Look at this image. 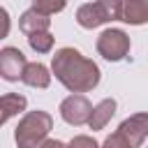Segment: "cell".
I'll use <instances>...</instances> for the list:
<instances>
[{"label":"cell","mask_w":148,"mask_h":148,"mask_svg":"<svg viewBox=\"0 0 148 148\" xmlns=\"http://www.w3.org/2000/svg\"><path fill=\"white\" fill-rule=\"evenodd\" d=\"M53 127V118L46 111H28L14 132L16 139V148H42V143L46 141L49 132Z\"/></svg>","instance_id":"obj_2"},{"label":"cell","mask_w":148,"mask_h":148,"mask_svg":"<svg viewBox=\"0 0 148 148\" xmlns=\"http://www.w3.org/2000/svg\"><path fill=\"white\" fill-rule=\"evenodd\" d=\"M21 81H23L25 86H30V88H49L51 74H49V69H46L42 62H28Z\"/></svg>","instance_id":"obj_10"},{"label":"cell","mask_w":148,"mask_h":148,"mask_svg":"<svg viewBox=\"0 0 148 148\" xmlns=\"http://www.w3.org/2000/svg\"><path fill=\"white\" fill-rule=\"evenodd\" d=\"M118 132L132 143V146H141L148 139V113H134L130 118H125L118 127Z\"/></svg>","instance_id":"obj_7"},{"label":"cell","mask_w":148,"mask_h":148,"mask_svg":"<svg viewBox=\"0 0 148 148\" xmlns=\"http://www.w3.org/2000/svg\"><path fill=\"white\" fill-rule=\"evenodd\" d=\"M49 25H51V18L49 16H44V14H39L37 9H25L23 14H21V18H18V30L23 32V35H28V37H32V35H37V32H49Z\"/></svg>","instance_id":"obj_8"},{"label":"cell","mask_w":148,"mask_h":148,"mask_svg":"<svg viewBox=\"0 0 148 148\" xmlns=\"http://www.w3.org/2000/svg\"><path fill=\"white\" fill-rule=\"evenodd\" d=\"M9 32V16H7V9L0 7V37H7Z\"/></svg>","instance_id":"obj_17"},{"label":"cell","mask_w":148,"mask_h":148,"mask_svg":"<svg viewBox=\"0 0 148 148\" xmlns=\"http://www.w3.org/2000/svg\"><path fill=\"white\" fill-rule=\"evenodd\" d=\"M113 113H116V99H111V97H106V99H102L95 109H92V116H90V130H102V127H106V123L113 118Z\"/></svg>","instance_id":"obj_11"},{"label":"cell","mask_w":148,"mask_h":148,"mask_svg":"<svg viewBox=\"0 0 148 148\" xmlns=\"http://www.w3.org/2000/svg\"><path fill=\"white\" fill-rule=\"evenodd\" d=\"M25 106H28V99H25L23 95H18V92H5L2 99H0V109H2L0 123H7L12 116L25 111Z\"/></svg>","instance_id":"obj_12"},{"label":"cell","mask_w":148,"mask_h":148,"mask_svg":"<svg viewBox=\"0 0 148 148\" xmlns=\"http://www.w3.org/2000/svg\"><path fill=\"white\" fill-rule=\"evenodd\" d=\"M51 69L56 74V79L72 90L74 95L79 92H88L99 83V67L97 62H92L90 58H86L79 49L74 46H62L56 51Z\"/></svg>","instance_id":"obj_1"},{"label":"cell","mask_w":148,"mask_h":148,"mask_svg":"<svg viewBox=\"0 0 148 148\" xmlns=\"http://www.w3.org/2000/svg\"><path fill=\"white\" fill-rule=\"evenodd\" d=\"M28 44H30V49L37 51V53H49V51L53 49V35H51V32H37V35L28 37Z\"/></svg>","instance_id":"obj_13"},{"label":"cell","mask_w":148,"mask_h":148,"mask_svg":"<svg viewBox=\"0 0 148 148\" xmlns=\"http://www.w3.org/2000/svg\"><path fill=\"white\" fill-rule=\"evenodd\" d=\"M97 51L104 60L118 62V60L127 58V53H130V37L118 28H109L97 37Z\"/></svg>","instance_id":"obj_4"},{"label":"cell","mask_w":148,"mask_h":148,"mask_svg":"<svg viewBox=\"0 0 148 148\" xmlns=\"http://www.w3.org/2000/svg\"><path fill=\"white\" fill-rule=\"evenodd\" d=\"M42 148H67L62 141H58V139H46L44 143H42Z\"/></svg>","instance_id":"obj_18"},{"label":"cell","mask_w":148,"mask_h":148,"mask_svg":"<svg viewBox=\"0 0 148 148\" xmlns=\"http://www.w3.org/2000/svg\"><path fill=\"white\" fill-rule=\"evenodd\" d=\"M92 104L83 95H69L60 102V118L69 125H86L92 116Z\"/></svg>","instance_id":"obj_5"},{"label":"cell","mask_w":148,"mask_h":148,"mask_svg":"<svg viewBox=\"0 0 148 148\" xmlns=\"http://www.w3.org/2000/svg\"><path fill=\"white\" fill-rule=\"evenodd\" d=\"M120 21H125L130 25L148 23V0H127V2H123Z\"/></svg>","instance_id":"obj_9"},{"label":"cell","mask_w":148,"mask_h":148,"mask_svg":"<svg viewBox=\"0 0 148 148\" xmlns=\"http://www.w3.org/2000/svg\"><path fill=\"white\" fill-rule=\"evenodd\" d=\"M32 9H37L39 14H44V16H49V18H51V14H58V12H62V9H65V2H62V0H58V2L35 0V2H32Z\"/></svg>","instance_id":"obj_14"},{"label":"cell","mask_w":148,"mask_h":148,"mask_svg":"<svg viewBox=\"0 0 148 148\" xmlns=\"http://www.w3.org/2000/svg\"><path fill=\"white\" fill-rule=\"evenodd\" d=\"M102 148H136V146H132V143H130V141L116 130L111 136H106V141L102 143Z\"/></svg>","instance_id":"obj_15"},{"label":"cell","mask_w":148,"mask_h":148,"mask_svg":"<svg viewBox=\"0 0 148 148\" xmlns=\"http://www.w3.org/2000/svg\"><path fill=\"white\" fill-rule=\"evenodd\" d=\"M123 2L118 0H99V2H86L76 9V23L81 28H97L106 21H120Z\"/></svg>","instance_id":"obj_3"},{"label":"cell","mask_w":148,"mask_h":148,"mask_svg":"<svg viewBox=\"0 0 148 148\" xmlns=\"http://www.w3.org/2000/svg\"><path fill=\"white\" fill-rule=\"evenodd\" d=\"M25 67H28L25 56L16 46H5L0 51V76L5 81H18V79H23Z\"/></svg>","instance_id":"obj_6"},{"label":"cell","mask_w":148,"mask_h":148,"mask_svg":"<svg viewBox=\"0 0 148 148\" xmlns=\"http://www.w3.org/2000/svg\"><path fill=\"white\" fill-rule=\"evenodd\" d=\"M67 148H99V143L92 136H88V134H79V136H74L67 143Z\"/></svg>","instance_id":"obj_16"}]
</instances>
